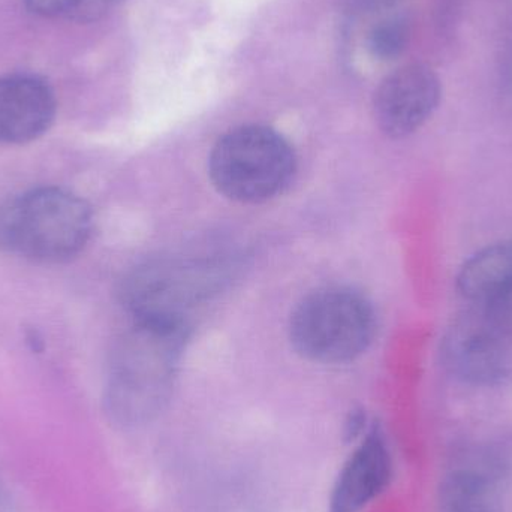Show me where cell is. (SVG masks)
<instances>
[{"mask_svg":"<svg viewBox=\"0 0 512 512\" xmlns=\"http://www.w3.org/2000/svg\"><path fill=\"white\" fill-rule=\"evenodd\" d=\"M188 325L134 321L111 354L105 384L108 418L126 429L144 426L170 400Z\"/></svg>","mask_w":512,"mask_h":512,"instance_id":"obj_1","label":"cell"},{"mask_svg":"<svg viewBox=\"0 0 512 512\" xmlns=\"http://www.w3.org/2000/svg\"><path fill=\"white\" fill-rule=\"evenodd\" d=\"M89 204L62 188H38L0 206V248L57 264L83 251L92 234Z\"/></svg>","mask_w":512,"mask_h":512,"instance_id":"obj_2","label":"cell"},{"mask_svg":"<svg viewBox=\"0 0 512 512\" xmlns=\"http://www.w3.org/2000/svg\"><path fill=\"white\" fill-rule=\"evenodd\" d=\"M230 273L224 256H165L129 271L120 298L134 321L186 325L189 312L218 292Z\"/></svg>","mask_w":512,"mask_h":512,"instance_id":"obj_3","label":"cell"},{"mask_svg":"<svg viewBox=\"0 0 512 512\" xmlns=\"http://www.w3.org/2000/svg\"><path fill=\"white\" fill-rule=\"evenodd\" d=\"M297 167L294 150L273 129L249 125L219 138L209 159L210 177L221 194L239 203H264L282 194Z\"/></svg>","mask_w":512,"mask_h":512,"instance_id":"obj_4","label":"cell"},{"mask_svg":"<svg viewBox=\"0 0 512 512\" xmlns=\"http://www.w3.org/2000/svg\"><path fill=\"white\" fill-rule=\"evenodd\" d=\"M375 312L360 292L343 286L319 289L292 313L289 333L307 360L339 364L363 354L375 334Z\"/></svg>","mask_w":512,"mask_h":512,"instance_id":"obj_5","label":"cell"},{"mask_svg":"<svg viewBox=\"0 0 512 512\" xmlns=\"http://www.w3.org/2000/svg\"><path fill=\"white\" fill-rule=\"evenodd\" d=\"M511 337L483 306L456 319L442 340L448 372L472 384H493L507 375Z\"/></svg>","mask_w":512,"mask_h":512,"instance_id":"obj_6","label":"cell"},{"mask_svg":"<svg viewBox=\"0 0 512 512\" xmlns=\"http://www.w3.org/2000/svg\"><path fill=\"white\" fill-rule=\"evenodd\" d=\"M441 96V80L433 69L420 63L402 66L376 90V123L388 137H408L432 117Z\"/></svg>","mask_w":512,"mask_h":512,"instance_id":"obj_7","label":"cell"},{"mask_svg":"<svg viewBox=\"0 0 512 512\" xmlns=\"http://www.w3.org/2000/svg\"><path fill=\"white\" fill-rule=\"evenodd\" d=\"M391 456L384 433L373 424L349 456L334 483L330 512H360L378 498L391 478Z\"/></svg>","mask_w":512,"mask_h":512,"instance_id":"obj_8","label":"cell"},{"mask_svg":"<svg viewBox=\"0 0 512 512\" xmlns=\"http://www.w3.org/2000/svg\"><path fill=\"white\" fill-rule=\"evenodd\" d=\"M56 116V98L32 75L0 77V144H26L44 135Z\"/></svg>","mask_w":512,"mask_h":512,"instance_id":"obj_9","label":"cell"},{"mask_svg":"<svg viewBox=\"0 0 512 512\" xmlns=\"http://www.w3.org/2000/svg\"><path fill=\"white\" fill-rule=\"evenodd\" d=\"M459 289L475 306L492 303L512 291V239L469 258L459 273Z\"/></svg>","mask_w":512,"mask_h":512,"instance_id":"obj_10","label":"cell"},{"mask_svg":"<svg viewBox=\"0 0 512 512\" xmlns=\"http://www.w3.org/2000/svg\"><path fill=\"white\" fill-rule=\"evenodd\" d=\"M493 474L483 469H460L444 487V502L450 512H492L496 504Z\"/></svg>","mask_w":512,"mask_h":512,"instance_id":"obj_11","label":"cell"},{"mask_svg":"<svg viewBox=\"0 0 512 512\" xmlns=\"http://www.w3.org/2000/svg\"><path fill=\"white\" fill-rule=\"evenodd\" d=\"M411 38L408 21L402 17L384 18L367 36V48L378 60H394L402 56Z\"/></svg>","mask_w":512,"mask_h":512,"instance_id":"obj_12","label":"cell"},{"mask_svg":"<svg viewBox=\"0 0 512 512\" xmlns=\"http://www.w3.org/2000/svg\"><path fill=\"white\" fill-rule=\"evenodd\" d=\"M483 307L512 339V291Z\"/></svg>","mask_w":512,"mask_h":512,"instance_id":"obj_13","label":"cell"},{"mask_svg":"<svg viewBox=\"0 0 512 512\" xmlns=\"http://www.w3.org/2000/svg\"><path fill=\"white\" fill-rule=\"evenodd\" d=\"M81 0H26L27 8L44 17L69 14L74 12Z\"/></svg>","mask_w":512,"mask_h":512,"instance_id":"obj_14","label":"cell"},{"mask_svg":"<svg viewBox=\"0 0 512 512\" xmlns=\"http://www.w3.org/2000/svg\"><path fill=\"white\" fill-rule=\"evenodd\" d=\"M123 0H81L72 12V17L80 21H92L119 5Z\"/></svg>","mask_w":512,"mask_h":512,"instance_id":"obj_15","label":"cell"},{"mask_svg":"<svg viewBox=\"0 0 512 512\" xmlns=\"http://www.w3.org/2000/svg\"><path fill=\"white\" fill-rule=\"evenodd\" d=\"M12 499L9 496L8 490L5 489L2 483H0V512H11L12 511Z\"/></svg>","mask_w":512,"mask_h":512,"instance_id":"obj_16","label":"cell"}]
</instances>
